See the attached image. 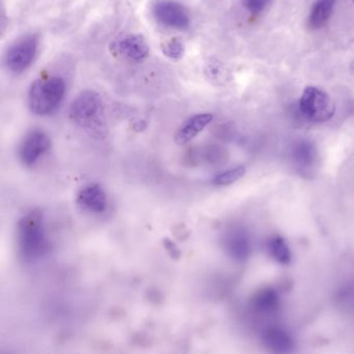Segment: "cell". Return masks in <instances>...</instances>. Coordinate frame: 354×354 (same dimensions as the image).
I'll use <instances>...</instances> for the list:
<instances>
[{"label":"cell","instance_id":"6da1fadb","mask_svg":"<svg viewBox=\"0 0 354 354\" xmlns=\"http://www.w3.org/2000/svg\"><path fill=\"white\" fill-rule=\"evenodd\" d=\"M18 250L26 261H36L48 250V241L45 234L41 212L30 211L18 223Z\"/></svg>","mask_w":354,"mask_h":354},{"label":"cell","instance_id":"7a4b0ae2","mask_svg":"<svg viewBox=\"0 0 354 354\" xmlns=\"http://www.w3.org/2000/svg\"><path fill=\"white\" fill-rule=\"evenodd\" d=\"M66 82L61 77H49L32 82L28 92V106L35 115L45 117L55 113L63 102Z\"/></svg>","mask_w":354,"mask_h":354},{"label":"cell","instance_id":"3957f363","mask_svg":"<svg viewBox=\"0 0 354 354\" xmlns=\"http://www.w3.org/2000/svg\"><path fill=\"white\" fill-rule=\"evenodd\" d=\"M104 106L100 95L94 91L80 93L70 107V118L74 123L88 130L100 128Z\"/></svg>","mask_w":354,"mask_h":354},{"label":"cell","instance_id":"277c9868","mask_svg":"<svg viewBox=\"0 0 354 354\" xmlns=\"http://www.w3.org/2000/svg\"><path fill=\"white\" fill-rule=\"evenodd\" d=\"M302 115L310 122L324 123L335 115V107L330 97L314 86H308L299 101Z\"/></svg>","mask_w":354,"mask_h":354},{"label":"cell","instance_id":"5b68a950","mask_svg":"<svg viewBox=\"0 0 354 354\" xmlns=\"http://www.w3.org/2000/svg\"><path fill=\"white\" fill-rule=\"evenodd\" d=\"M154 19L161 26L176 30H185L190 26L187 10L175 0H156L152 5Z\"/></svg>","mask_w":354,"mask_h":354},{"label":"cell","instance_id":"8992f818","mask_svg":"<svg viewBox=\"0 0 354 354\" xmlns=\"http://www.w3.org/2000/svg\"><path fill=\"white\" fill-rule=\"evenodd\" d=\"M39 40L36 36H28L10 47L6 53L5 65L15 74L24 73L32 66L38 53Z\"/></svg>","mask_w":354,"mask_h":354},{"label":"cell","instance_id":"52a82bcc","mask_svg":"<svg viewBox=\"0 0 354 354\" xmlns=\"http://www.w3.org/2000/svg\"><path fill=\"white\" fill-rule=\"evenodd\" d=\"M111 51L131 63H142L150 53V47L142 35L129 34L120 37L111 45Z\"/></svg>","mask_w":354,"mask_h":354},{"label":"cell","instance_id":"ba28073f","mask_svg":"<svg viewBox=\"0 0 354 354\" xmlns=\"http://www.w3.org/2000/svg\"><path fill=\"white\" fill-rule=\"evenodd\" d=\"M50 148L51 140L49 136L41 130H34L22 140L18 155L20 161L26 167H32Z\"/></svg>","mask_w":354,"mask_h":354},{"label":"cell","instance_id":"9c48e42d","mask_svg":"<svg viewBox=\"0 0 354 354\" xmlns=\"http://www.w3.org/2000/svg\"><path fill=\"white\" fill-rule=\"evenodd\" d=\"M77 204L88 212L102 213L107 208V196L99 184H90L78 192Z\"/></svg>","mask_w":354,"mask_h":354},{"label":"cell","instance_id":"30bf717a","mask_svg":"<svg viewBox=\"0 0 354 354\" xmlns=\"http://www.w3.org/2000/svg\"><path fill=\"white\" fill-rule=\"evenodd\" d=\"M262 341L265 347L275 353H288L293 350L294 339L285 328L272 325L263 330Z\"/></svg>","mask_w":354,"mask_h":354},{"label":"cell","instance_id":"8fae6325","mask_svg":"<svg viewBox=\"0 0 354 354\" xmlns=\"http://www.w3.org/2000/svg\"><path fill=\"white\" fill-rule=\"evenodd\" d=\"M212 121L213 115L211 113H198V115H192L176 133V144L179 146L187 144L190 140H194L198 134H200Z\"/></svg>","mask_w":354,"mask_h":354},{"label":"cell","instance_id":"7c38bea8","mask_svg":"<svg viewBox=\"0 0 354 354\" xmlns=\"http://www.w3.org/2000/svg\"><path fill=\"white\" fill-rule=\"evenodd\" d=\"M225 248L227 254L237 261H245L252 254L250 236L243 230L236 229L225 237Z\"/></svg>","mask_w":354,"mask_h":354},{"label":"cell","instance_id":"4fadbf2b","mask_svg":"<svg viewBox=\"0 0 354 354\" xmlns=\"http://www.w3.org/2000/svg\"><path fill=\"white\" fill-rule=\"evenodd\" d=\"M292 157L296 169L302 174L314 171L317 163V150L310 142H300L295 145L292 151Z\"/></svg>","mask_w":354,"mask_h":354},{"label":"cell","instance_id":"5bb4252c","mask_svg":"<svg viewBox=\"0 0 354 354\" xmlns=\"http://www.w3.org/2000/svg\"><path fill=\"white\" fill-rule=\"evenodd\" d=\"M250 306L254 312L261 315L274 314L279 310V296L272 288L259 290L250 300Z\"/></svg>","mask_w":354,"mask_h":354},{"label":"cell","instance_id":"9a60e30c","mask_svg":"<svg viewBox=\"0 0 354 354\" xmlns=\"http://www.w3.org/2000/svg\"><path fill=\"white\" fill-rule=\"evenodd\" d=\"M337 0H317L308 16V26L312 30H320L330 19Z\"/></svg>","mask_w":354,"mask_h":354},{"label":"cell","instance_id":"2e32d148","mask_svg":"<svg viewBox=\"0 0 354 354\" xmlns=\"http://www.w3.org/2000/svg\"><path fill=\"white\" fill-rule=\"evenodd\" d=\"M269 254L277 262L283 265L289 264L291 262V252L287 242L281 236L274 235L268 241Z\"/></svg>","mask_w":354,"mask_h":354},{"label":"cell","instance_id":"e0dca14e","mask_svg":"<svg viewBox=\"0 0 354 354\" xmlns=\"http://www.w3.org/2000/svg\"><path fill=\"white\" fill-rule=\"evenodd\" d=\"M245 167H236L234 169H227L223 173L219 174L216 177L213 178V184L216 186H227L235 183L238 180L241 179L245 175Z\"/></svg>","mask_w":354,"mask_h":354},{"label":"cell","instance_id":"ac0fdd59","mask_svg":"<svg viewBox=\"0 0 354 354\" xmlns=\"http://www.w3.org/2000/svg\"><path fill=\"white\" fill-rule=\"evenodd\" d=\"M162 53L165 57L173 61H179L184 57L185 45L180 39L171 38L162 44Z\"/></svg>","mask_w":354,"mask_h":354},{"label":"cell","instance_id":"d6986e66","mask_svg":"<svg viewBox=\"0 0 354 354\" xmlns=\"http://www.w3.org/2000/svg\"><path fill=\"white\" fill-rule=\"evenodd\" d=\"M270 3L271 0H242V5L245 8L246 11L250 12L252 15H257L264 11Z\"/></svg>","mask_w":354,"mask_h":354},{"label":"cell","instance_id":"ffe728a7","mask_svg":"<svg viewBox=\"0 0 354 354\" xmlns=\"http://www.w3.org/2000/svg\"><path fill=\"white\" fill-rule=\"evenodd\" d=\"M163 243H165V250H167V252H169V254H171V256L173 257V258H179L180 250H178L177 248H176L175 244H174L173 242L171 241V240L165 239Z\"/></svg>","mask_w":354,"mask_h":354},{"label":"cell","instance_id":"44dd1931","mask_svg":"<svg viewBox=\"0 0 354 354\" xmlns=\"http://www.w3.org/2000/svg\"><path fill=\"white\" fill-rule=\"evenodd\" d=\"M352 69H353V71H354V59H353V62H352Z\"/></svg>","mask_w":354,"mask_h":354},{"label":"cell","instance_id":"7402d4cb","mask_svg":"<svg viewBox=\"0 0 354 354\" xmlns=\"http://www.w3.org/2000/svg\"><path fill=\"white\" fill-rule=\"evenodd\" d=\"M352 1H353V3H354V0H352Z\"/></svg>","mask_w":354,"mask_h":354}]
</instances>
